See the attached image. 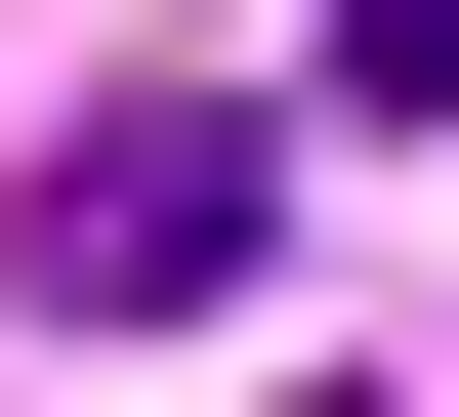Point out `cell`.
Listing matches in <instances>:
<instances>
[{"mask_svg":"<svg viewBox=\"0 0 459 417\" xmlns=\"http://www.w3.org/2000/svg\"><path fill=\"white\" fill-rule=\"evenodd\" d=\"M251 209H292V126H251V83H84L0 250H42L84 334H209V292H251Z\"/></svg>","mask_w":459,"mask_h":417,"instance_id":"6da1fadb","label":"cell"},{"mask_svg":"<svg viewBox=\"0 0 459 417\" xmlns=\"http://www.w3.org/2000/svg\"><path fill=\"white\" fill-rule=\"evenodd\" d=\"M334 126H459V0H334Z\"/></svg>","mask_w":459,"mask_h":417,"instance_id":"7a4b0ae2","label":"cell"}]
</instances>
